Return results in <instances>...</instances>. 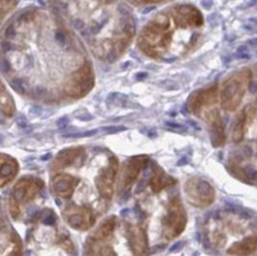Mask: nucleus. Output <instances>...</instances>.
I'll return each instance as SVG.
<instances>
[{
	"mask_svg": "<svg viewBox=\"0 0 257 256\" xmlns=\"http://www.w3.org/2000/svg\"><path fill=\"white\" fill-rule=\"evenodd\" d=\"M187 223L186 211L179 197L171 199L167 212L163 218V235L166 239H173L184 231Z\"/></svg>",
	"mask_w": 257,
	"mask_h": 256,
	"instance_id": "nucleus-1",
	"label": "nucleus"
},
{
	"mask_svg": "<svg viewBox=\"0 0 257 256\" xmlns=\"http://www.w3.org/2000/svg\"><path fill=\"white\" fill-rule=\"evenodd\" d=\"M63 218L67 224L75 230H89L96 222L93 209L88 206L69 204L63 210Z\"/></svg>",
	"mask_w": 257,
	"mask_h": 256,
	"instance_id": "nucleus-2",
	"label": "nucleus"
},
{
	"mask_svg": "<svg viewBox=\"0 0 257 256\" xmlns=\"http://www.w3.org/2000/svg\"><path fill=\"white\" fill-rule=\"evenodd\" d=\"M187 199L194 206H209L215 199V190L209 183L200 178H191L185 184Z\"/></svg>",
	"mask_w": 257,
	"mask_h": 256,
	"instance_id": "nucleus-3",
	"label": "nucleus"
},
{
	"mask_svg": "<svg viewBox=\"0 0 257 256\" xmlns=\"http://www.w3.org/2000/svg\"><path fill=\"white\" fill-rule=\"evenodd\" d=\"M44 184L41 179L34 178V177H24L19 179L12 189V198H15L19 204L21 203H28L37 196L41 191Z\"/></svg>",
	"mask_w": 257,
	"mask_h": 256,
	"instance_id": "nucleus-4",
	"label": "nucleus"
},
{
	"mask_svg": "<svg viewBox=\"0 0 257 256\" xmlns=\"http://www.w3.org/2000/svg\"><path fill=\"white\" fill-rule=\"evenodd\" d=\"M118 171V163L117 159L113 157L109 159L107 167H104L101 171V173L96 177L95 179V185H96L97 191L100 192V195L104 198L109 199L111 198L114 192V184L116 180Z\"/></svg>",
	"mask_w": 257,
	"mask_h": 256,
	"instance_id": "nucleus-5",
	"label": "nucleus"
},
{
	"mask_svg": "<svg viewBox=\"0 0 257 256\" xmlns=\"http://www.w3.org/2000/svg\"><path fill=\"white\" fill-rule=\"evenodd\" d=\"M126 235L131 250L135 256H143L146 254L148 239L146 231L143 228L134 224H127Z\"/></svg>",
	"mask_w": 257,
	"mask_h": 256,
	"instance_id": "nucleus-6",
	"label": "nucleus"
},
{
	"mask_svg": "<svg viewBox=\"0 0 257 256\" xmlns=\"http://www.w3.org/2000/svg\"><path fill=\"white\" fill-rule=\"evenodd\" d=\"M77 185V178L65 173H59L51 180V191L59 198H70Z\"/></svg>",
	"mask_w": 257,
	"mask_h": 256,
	"instance_id": "nucleus-7",
	"label": "nucleus"
},
{
	"mask_svg": "<svg viewBox=\"0 0 257 256\" xmlns=\"http://www.w3.org/2000/svg\"><path fill=\"white\" fill-rule=\"evenodd\" d=\"M148 158L145 156L134 157L128 160L124 165L123 175H122V184H121V190L122 192H126L131 189L135 180H137L138 176H139L140 171L143 170L145 164L147 163Z\"/></svg>",
	"mask_w": 257,
	"mask_h": 256,
	"instance_id": "nucleus-8",
	"label": "nucleus"
},
{
	"mask_svg": "<svg viewBox=\"0 0 257 256\" xmlns=\"http://www.w3.org/2000/svg\"><path fill=\"white\" fill-rule=\"evenodd\" d=\"M87 74H81L78 73L72 80L69 82L65 87V91H67L68 95L74 97H81L83 96L90 90V88H93V78Z\"/></svg>",
	"mask_w": 257,
	"mask_h": 256,
	"instance_id": "nucleus-9",
	"label": "nucleus"
},
{
	"mask_svg": "<svg viewBox=\"0 0 257 256\" xmlns=\"http://www.w3.org/2000/svg\"><path fill=\"white\" fill-rule=\"evenodd\" d=\"M83 256H116V254L113 247L105 243V241L89 236L84 244Z\"/></svg>",
	"mask_w": 257,
	"mask_h": 256,
	"instance_id": "nucleus-10",
	"label": "nucleus"
},
{
	"mask_svg": "<svg viewBox=\"0 0 257 256\" xmlns=\"http://www.w3.org/2000/svg\"><path fill=\"white\" fill-rule=\"evenodd\" d=\"M84 152V150L82 147H76V149H68L62 151L58 153V156L56 157L52 164V169L55 170H62L65 167L70 166L72 163L76 160L82 153Z\"/></svg>",
	"mask_w": 257,
	"mask_h": 256,
	"instance_id": "nucleus-11",
	"label": "nucleus"
},
{
	"mask_svg": "<svg viewBox=\"0 0 257 256\" xmlns=\"http://www.w3.org/2000/svg\"><path fill=\"white\" fill-rule=\"evenodd\" d=\"M19 167L17 160L11 158L10 156L2 154V183H0L2 188L15 179Z\"/></svg>",
	"mask_w": 257,
	"mask_h": 256,
	"instance_id": "nucleus-12",
	"label": "nucleus"
},
{
	"mask_svg": "<svg viewBox=\"0 0 257 256\" xmlns=\"http://www.w3.org/2000/svg\"><path fill=\"white\" fill-rule=\"evenodd\" d=\"M257 250V236H250L242 241L236 242L229 248L228 252L231 255L238 256H246L252 254L253 251Z\"/></svg>",
	"mask_w": 257,
	"mask_h": 256,
	"instance_id": "nucleus-13",
	"label": "nucleus"
},
{
	"mask_svg": "<svg viewBox=\"0 0 257 256\" xmlns=\"http://www.w3.org/2000/svg\"><path fill=\"white\" fill-rule=\"evenodd\" d=\"M115 226H116V217L115 216H110V217L105 218L97 226V229H95V231L90 236H93V237L97 239H101V241H107L114 234Z\"/></svg>",
	"mask_w": 257,
	"mask_h": 256,
	"instance_id": "nucleus-14",
	"label": "nucleus"
},
{
	"mask_svg": "<svg viewBox=\"0 0 257 256\" xmlns=\"http://www.w3.org/2000/svg\"><path fill=\"white\" fill-rule=\"evenodd\" d=\"M172 184H174V179L165 175L159 167H154L153 177L151 179V188L153 189L154 192H159L167 186L172 185Z\"/></svg>",
	"mask_w": 257,
	"mask_h": 256,
	"instance_id": "nucleus-15",
	"label": "nucleus"
},
{
	"mask_svg": "<svg viewBox=\"0 0 257 256\" xmlns=\"http://www.w3.org/2000/svg\"><path fill=\"white\" fill-rule=\"evenodd\" d=\"M2 110L3 114H5L6 116H12L16 111L15 102H13L10 94L5 90L4 85H2Z\"/></svg>",
	"mask_w": 257,
	"mask_h": 256,
	"instance_id": "nucleus-16",
	"label": "nucleus"
},
{
	"mask_svg": "<svg viewBox=\"0 0 257 256\" xmlns=\"http://www.w3.org/2000/svg\"><path fill=\"white\" fill-rule=\"evenodd\" d=\"M9 209H10V213H11L12 218L17 219L21 215V210H19V203L16 201L15 198L10 199V204H9Z\"/></svg>",
	"mask_w": 257,
	"mask_h": 256,
	"instance_id": "nucleus-17",
	"label": "nucleus"
},
{
	"mask_svg": "<svg viewBox=\"0 0 257 256\" xmlns=\"http://www.w3.org/2000/svg\"><path fill=\"white\" fill-rule=\"evenodd\" d=\"M42 222L44 223V224H54L56 222L55 212H52L50 209H45L44 211H43Z\"/></svg>",
	"mask_w": 257,
	"mask_h": 256,
	"instance_id": "nucleus-18",
	"label": "nucleus"
},
{
	"mask_svg": "<svg viewBox=\"0 0 257 256\" xmlns=\"http://www.w3.org/2000/svg\"><path fill=\"white\" fill-rule=\"evenodd\" d=\"M235 56L238 60H248V58L251 57V55H250V52L248 50V45H240V47L237 49Z\"/></svg>",
	"mask_w": 257,
	"mask_h": 256,
	"instance_id": "nucleus-19",
	"label": "nucleus"
},
{
	"mask_svg": "<svg viewBox=\"0 0 257 256\" xmlns=\"http://www.w3.org/2000/svg\"><path fill=\"white\" fill-rule=\"evenodd\" d=\"M11 85L13 87V89L16 91H18V93L23 94L25 91V87H24V83H23L22 80H19V78H15V80L12 81Z\"/></svg>",
	"mask_w": 257,
	"mask_h": 256,
	"instance_id": "nucleus-20",
	"label": "nucleus"
},
{
	"mask_svg": "<svg viewBox=\"0 0 257 256\" xmlns=\"http://www.w3.org/2000/svg\"><path fill=\"white\" fill-rule=\"evenodd\" d=\"M102 131L105 133H116V132H122V131H126V127L123 126H111V127H103Z\"/></svg>",
	"mask_w": 257,
	"mask_h": 256,
	"instance_id": "nucleus-21",
	"label": "nucleus"
},
{
	"mask_svg": "<svg viewBox=\"0 0 257 256\" xmlns=\"http://www.w3.org/2000/svg\"><path fill=\"white\" fill-rule=\"evenodd\" d=\"M97 131H89V132H84V133H75V134H67V138H85V137H90L96 134Z\"/></svg>",
	"mask_w": 257,
	"mask_h": 256,
	"instance_id": "nucleus-22",
	"label": "nucleus"
},
{
	"mask_svg": "<svg viewBox=\"0 0 257 256\" xmlns=\"http://www.w3.org/2000/svg\"><path fill=\"white\" fill-rule=\"evenodd\" d=\"M166 126L167 127H171L173 128V130H178L180 131V132H184V131H186V128L184 126H181L179 123H173V122H166Z\"/></svg>",
	"mask_w": 257,
	"mask_h": 256,
	"instance_id": "nucleus-23",
	"label": "nucleus"
},
{
	"mask_svg": "<svg viewBox=\"0 0 257 256\" xmlns=\"http://www.w3.org/2000/svg\"><path fill=\"white\" fill-rule=\"evenodd\" d=\"M55 38H56V41L61 43V44H63V43H64V35L62 34L61 31H57V32H56Z\"/></svg>",
	"mask_w": 257,
	"mask_h": 256,
	"instance_id": "nucleus-24",
	"label": "nucleus"
},
{
	"mask_svg": "<svg viewBox=\"0 0 257 256\" xmlns=\"http://www.w3.org/2000/svg\"><path fill=\"white\" fill-rule=\"evenodd\" d=\"M200 4H202V6L204 9H211L212 8V0H202V3H200Z\"/></svg>",
	"mask_w": 257,
	"mask_h": 256,
	"instance_id": "nucleus-25",
	"label": "nucleus"
},
{
	"mask_svg": "<svg viewBox=\"0 0 257 256\" xmlns=\"http://www.w3.org/2000/svg\"><path fill=\"white\" fill-rule=\"evenodd\" d=\"M2 70H3V73H6V71H9L10 70V64H9V62L8 61H5V60H3V62H2Z\"/></svg>",
	"mask_w": 257,
	"mask_h": 256,
	"instance_id": "nucleus-26",
	"label": "nucleus"
},
{
	"mask_svg": "<svg viewBox=\"0 0 257 256\" xmlns=\"http://www.w3.org/2000/svg\"><path fill=\"white\" fill-rule=\"evenodd\" d=\"M72 24H74L75 28L78 29V30L83 29V23H82V21H78V19H75V21L72 22Z\"/></svg>",
	"mask_w": 257,
	"mask_h": 256,
	"instance_id": "nucleus-27",
	"label": "nucleus"
},
{
	"mask_svg": "<svg viewBox=\"0 0 257 256\" xmlns=\"http://www.w3.org/2000/svg\"><path fill=\"white\" fill-rule=\"evenodd\" d=\"M248 44H252L253 47H257V38L250 39V41H248Z\"/></svg>",
	"mask_w": 257,
	"mask_h": 256,
	"instance_id": "nucleus-28",
	"label": "nucleus"
},
{
	"mask_svg": "<svg viewBox=\"0 0 257 256\" xmlns=\"http://www.w3.org/2000/svg\"><path fill=\"white\" fill-rule=\"evenodd\" d=\"M253 5H257V0H250L248 6H253Z\"/></svg>",
	"mask_w": 257,
	"mask_h": 256,
	"instance_id": "nucleus-29",
	"label": "nucleus"
}]
</instances>
